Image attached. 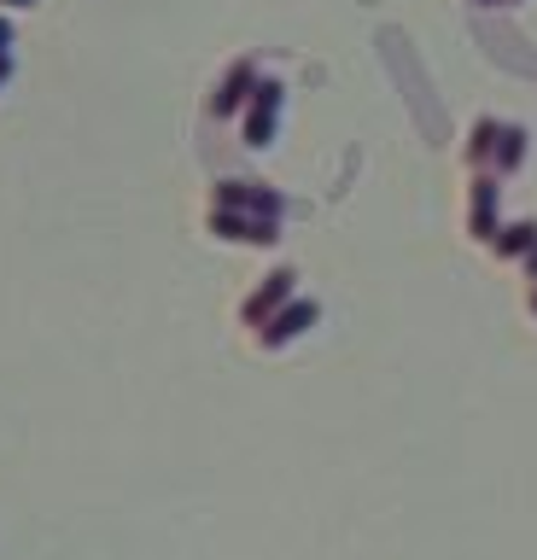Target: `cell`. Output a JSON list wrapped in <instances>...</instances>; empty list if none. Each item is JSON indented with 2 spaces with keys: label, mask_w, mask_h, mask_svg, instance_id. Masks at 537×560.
<instances>
[{
  "label": "cell",
  "mask_w": 537,
  "mask_h": 560,
  "mask_svg": "<svg viewBox=\"0 0 537 560\" xmlns=\"http://www.w3.org/2000/svg\"><path fill=\"white\" fill-rule=\"evenodd\" d=\"M520 269H526V280H532V287H537V252H532L526 262H520Z\"/></svg>",
  "instance_id": "8fae6325"
},
{
  "label": "cell",
  "mask_w": 537,
  "mask_h": 560,
  "mask_svg": "<svg viewBox=\"0 0 537 560\" xmlns=\"http://www.w3.org/2000/svg\"><path fill=\"white\" fill-rule=\"evenodd\" d=\"M474 7H509V0H474Z\"/></svg>",
  "instance_id": "5bb4252c"
},
{
  "label": "cell",
  "mask_w": 537,
  "mask_h": 560,
  "mask_svg": "<svg viewBox=\"0 0 537 560\" xmlns=\"http://www.w3.org/2000/svg\"><path fill=\"white\" fill-rule=\"evenodd\" d=\"M316 315H322V304L316 298H292V304L275 315V322H264L257 327V350H281V345H292L299 332H310L316 327Z\"/></svg>",
  "instance_id": "5b68a950"
},
{
  "label": "cell",
  "mask_w": 537,
  "mask_h": 560,
  "mask_svg": "<svg viewBox=\"0 0 537 560\" xmlns=\"http://www.w3.org/2000/svg\"><path fill=\"white\" fill-rule=\"evenodd\" d=\"M526 164V129L520 122H502V140H497V158H491V175H514Z\"/></svg>",
  "instance_id": "30bf717a"
},
{
  "label": "cell",
  "mask_w": 537,
  "mask_h": 560,
  "mask_svg": "<svg viewBox=\"0 0 537 560\" xmlns=\"http://www.w3.org/2000/svg\"><path fill=\"white\" fill-rule=\"evenodd\" d=\"M7 7H30V0H7Z\"/></svg>",
  "instance_id": "2e32d148"
},
{
  "label": "cell",
  "mask_w": 537,
  "mask_h": 560,
  "mask_svg": "<svg viewBox=\"0 0 537 560\" xmlns=\"http://www.w3.org/2000/svg\"><path fill=\"white\" fill-rule=\"evenodd\" d=\"M497 205H502V175L474 170V187H467V234L485 240V245L502 234V210Z\"/></svg>",
  "instance_id": "6da1fadb"
},
{
  "label": "cell",
  "mask_w": 537,
  "mask_h": 560,
  "mask_svg": "<svg viewBox=\"0 0 537 560\" xmlns=\"http://www.w3.org/2000/svg\"><path fill=\"white\" fill-rule=\"evenodd\" d=\"M211 234L234 240V245H275L281 240V222L275 217H246V210H211Z\"/></svg>",
  "instance_id": "8992f818"
},
{
  "label": "cell",
  "mask_w": 537,
  "mask_h": 560,
  "mask_svg": "<svg viewBox=\"0 0 537 560\" xmlns=\"http://www.w3.org/2000/svg\"><path fill=\"white\" fill-rule=\"evenodd\" d=\"M252 94H257V65H252V59H234L229 77H222L217 94H211V112H217V117H234V112H246Z\"/></svg>",
  "instance_id": "52a82bcc"
},
{
  "label": "cell",
  "mask_w": 537,
  "mask_h": 560,
  "mask_svg": "<svg viewBox=\"0 0 537 560\" xmlns=\"http://www.w3.org/2000/svg\"><path fill=\"white\" fill-rule=\"evenodd\" d=\"M526 304H532V315H537V287H532V292H526Z\"/></svg>",
  "instance_id": "9a60e30c"
},
{
  "label": "cell",
  "mask_w": 537,
  "mask_h": 560,
  "mask_svg": "<svg viewBox=\"0 0 537 560\" xmlns=\"http://www.w3.org/2000/svg\"><path fill=\"white\" fill-rule=\"evenodd\" d=\"M7 47H12V24L0 18V52H7Z\"/></svg>",
  "instance_id": "7c38bea8"
},
{
  "label": "cell",
  "mask_w": 537,
  "mask_h": 560,
  "mask_svg": "<svg viewBox=\"0 0 537 560\" xmlns=\"http://www.w3.org/2000/svg\"><path fill=\"white\" fill-rule=\"evenodd\" d=\"M12 77V52H0V82H7Z\"/></svg>",
  "instance_id": "4fadbf2b"
},
{
  "label": "cell",
  "mask_w": 537,
  "mask_h": 560,
  "mask_svg": "<svg viewBox=\"0 0 537 560\" xmlns=\"http://www.w3.org/2000/svg\"><path fill=\"white\" fill-rule=\"evenodd\" d=\"M281 100H287V88H281V82H257V94L246 100V122H240V140H246V147H269V140H275V122H281Z\"/></svg>",
  "instance_id": "277c9868"
},
{
  "label": "cell",
  "mask_w": 537,
  "mask_h": 560,
  "mask_svg": "<svg viewBox=\"0 0 537 560\" xmlns=\"http://www.w3.org/2000/svg\"><path fill=\"white\" fill-rule=\"evenodd\" d=\"M491 252L502 262H526L537 252V222H502V234L491 240Z\"/></svg>",
  "instance_id": "ba28073f"
},
{
  "label": "cell",
  "mask_w": 537,
  "mask_h": 560,
  "mask_svg": "<svg viewBox=\"0 0 537 560\" xmlns=\"http://www.w3.org/2000/svg\"><path fill=\"white\" fill-rule=\"evenodd\" d=\"M211 210H246V217H287V199L264 182H217L211 187Z\"/></svg>",
  "instance_id": "7a4b0ae2"
},
{
  "label": "cell",
  "mask_w": 537,
  "mask_h": 560,
  "mask_svg": "<svg viewBox=\"0 0 537 560\" xmlns=\"http://www.w3.org/2000/svg\"><path fill=\"white\" fill-rule=\"evenodd\" d=\"M292 298H299V269H275V275H264V287H257L246 304H240V327H264V322H275Z\"/></svg>",
  "instance_id": "3957f363"
},
{
  "label": "cell",
  "mask_w": 537,
  "mask_h": 560,
  "mask_svg": "<svg viewBox=\"0 0 537 560\" xmlns=\"http://www.w3.org/2000/svg\"><path fill=\"white\" fill-rule=\"evenodd\" d=\"M497 140H502V122L497 117H479L474 129H467V147H462V158L474 170H491V158H497Z\"/></svg>",
  "instance_id": "9c48e42d"
}]
</instances>
